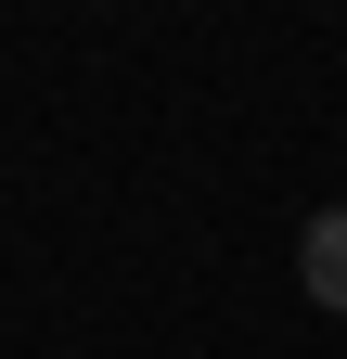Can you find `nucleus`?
<instances>
[{"mask_svg": "<svg viewBox=\"0 0 347 359\" xmlns=\"http://www.w3.org/2000/svg\"><path fill=\"white\" fill-rule=\"evenodd\" d=\"M296 283H309V308H334L347 321V205L309 218V244H296Z\"/></svg>", "mask_w": 347, "mask_h": 359, "instance_id": "nucleus-1", "label": "nucleus"}]
</instances>
